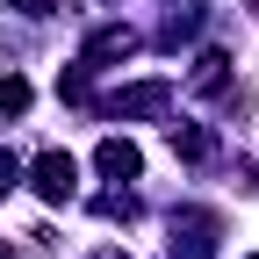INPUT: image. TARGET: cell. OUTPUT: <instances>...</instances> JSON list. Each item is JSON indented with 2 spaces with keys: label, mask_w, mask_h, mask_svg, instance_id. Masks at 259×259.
Instances as JSON below:
<instances>
[{
  "label": "cell",
  "mask_w": 259,
  "mask_h": 259,
  "mask_svg": "<svg viewBox=\"0 0 259 259\" xmlns=\"http://www.w3.org/2000/svg\"><path fill=\"white\" fill-rule=\"evenodd\" d=\"M29 180H36L44 202H72V194H79V158L72 151H44L36 166H29Z\"/></svg>",
  "instance_id": "3957f363"
},
{
  "label": "cell",
  "mask_w": 259,
  "mask_h": 259,
  "mask_svg": "<svg viewBox=\"0 0 259 259\" xmlns=\"http://www.w3.org/2000/svg\"><path fill=\"white\" fill-rule=\"evenodd\" d=\"M94 173L115 180V187H130V180L144 173V151L130 144V137H101V151H94Z\"/></svg>",
  "instance_id": "5b68a950"
},
{
  "label": "cell",
  "mask_w": 259,
  "mask_h": 259,
  "mask_svg": "<svg viewBox=\"0 0 259 259\" xmlns=\"http://www.w3.org/2000/svg\"><path fill=\"white\" fill-rule=\"evenodd\" d=\"M0 259H15V245H8V238H0Z\"/></svg>",
  "instance_id": "7c38bea8"
},
{
  "label": "cell",
  "mask_w": 259,
  "mask_h": 259,
  "mask_svg": "<svg viewBox=\"0 0 259 259\" xmlns=\"http://www.w3.org/2000/svg\"><path fill=\"white\" fill-rule=\"evenodd\" d=\"M29 101H36V94H29V79H22V72L0 79V115H29Z\"/></svg>",
  "instance_id": "ba28073f"
},
{
  "label": "cell",
  "mask_w": 259,
  "mask_h": 259,
  "mask_svg": "<svg viewBox=\"0 0 259 259\" xmlns=\"http://www.w3.org/2000/svg\"><path fill=\"white\" fill-rule=\"evenodd\" d=\"M173 158H187V166H209L216 158V137L202 122H173Z\"/></svg>",
  "instance_id": "8992f818"
},
{
  "label": "cell",
  "mask_w": 259,
  "mask_h": 259,
  "mask_svg": "<svg viewBox=\"0 0 259 259\" xmlns=\"http://www.w3.org/2000/svg\"><path fill=\"white\" fill-rule=\"evenodd\" d=\"M216 238H223V216H216V209H173L166 252H173V259H216Z\"/></svg>",
  "instance_id": "6da1fadb"
},
{
  "label": "cell",
  "mask_w": 259,
  "mask_h": 259,
  "mask_svg": "<svg viewBox=\"0 0 259 259\" xmlns=\"http://www.w3.org/2000/svg\"><path fill=\"white\" fill-rule=\"evenodd\" d=\"M194 94H231V58H223V51L194 58Z\"/></svg>",
  "instance_id": "52a82bcc"
},
{
  "label": "cell",
  "mask_w": 259,
  "mask_h": 259,
  "mask_svg": "<svg viewBox=\"0 0 259 259\" xmlns=\"http://www.w3.org/2000/svg\"><path fill=\"white\" fill-rule=\"evenodd\" d=\"M94 216H108V223H130V216H137V194H130V187H108L101 202H94Z\"/></svg>",
  "instance_id": "9c48e42d"
},
{
  "label": "cell",
  "mask_w": 259,
  "mask_h": 259,
  "mask_svg": "<svg viewBox=\"0 0 259 259\" xmlns=\"http://www.w3.org/2000/svg\"><path fill=\"white\" fill-rule=\"evenodd\" d=\"M245 8H259V0H245Z\"/></svg>",
  "instance_id": "4fadbf2b"
},
{
  "label": "cell",
  "mask_w": 259,
  "mask_h": 259,
  "mask_svg": "<svg viewBox=\"0 0 259 259\" xmlns=\"http://www.w3.org/2000/svg\"><path fill=\"white\" fill-rule=\"evenodd\" d=\"M130 51H137V29H130V22H108V29H94V36H87L79 65H87V72H108V65L130 58Z\"/></svg>",
  "instance_id": "277c9868"
},
{
  "label": "cell",
  "mask_w": 259,
  "mask_h": 259,
  "mask_svg": "<svg viewBox=\"0 0 259 259\" xmlns=\"http://www.w3.org/2000/svg\"><path fill=\"white\" fill-rule=\"evenodd\" d=\"M15 180H22V158H15V151H8V144H0V194H8V187H15Z\"/></svg>",
  "instance_id": "8fae6325"
},
{
  "label": "cell",
  "mask_w": 259,
  "mask_h": 259,
  "mask_svg": "<svg viewBox=\"0 0 259 259\" xmlns=\"http://www.w3.org/2000/svg\"><path fill=\"white\" fill-rule=\"evenodd\" d=\"M166 108H173V79H137V87H122V94L101 101V115H115V122H130V115H166Z\"/></svg>",
  "instance_id": "7a4b0ae2"
},
{
  "label": "cell",
  "mask_w": 259,
  "mask_h": 259,
  "mask_svg": "<svg viewBox=\"0 0 259 259\" xmlns=\"http://www.w3.org/2000/svg\"><path fill=\"white\" fill-rule=\"evenodd\" d=\"M15 15H29V22H44V15H58V0H8Z\"/></svg>",
  "instance_id": "30bf717a"
}]
</instances>
